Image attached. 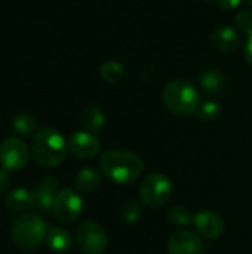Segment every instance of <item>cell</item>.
Here are the masks:
<instances>
[{"mask_svg": "<svg viewBox=\"0 0 252 254\" xmlns=\"http://www.w3.org/2000/svg\"><path fill=\"white\" fill-rule=\"evenodd\" d=\"M100 170L116 185H131L143 174L144 161L134 152L111 149L101 155Z\"/></svg>", "mask_w": 252, "mask_h": 254, "instance_id": "6da1fadb", "label": "cell"}, {"mask_svg": "<svg viewBox=\"0 0 252 254\" xmlns=\"http://www.w3.org/2000/svg\"><path fill=\"white\" fill-rule=\"evenodd\" d=\"M67 149L62 134L55 128L39 129L31 140V155L34 161L45 168H53L62 164Z\"/></svg>", "mask_w": 252, "mask_h": 254, "instance_id": "7a4b0ae2", "label": "cell"}, {"mask_svg": "<svg viewBox=\"0 0 252 254\" xmlns=\"http://www.w3.org/2000/svg\"><path fill=\"white\" fill-rule=\"evenodd\" d=\"M163 104L175 115L190 116L196 113L201 106V95L198 89L187 80L177 79L165 85L162 92Z\"/></svg>", "mask_w": 252, "mask_h": 254, "instance_id": "3957f363", "label": "cell"}, {"mask_svg": "<svg viewBox=\"0 0 252 254\" xmlns=\"http://www.w3.org/2000/svg\"><path fill=\"white\" fill-rule=\"evenodd\" d=\"M48 232V223L33 213L19 216L12 225V240L16 247L25 252L36 250L46 240Z\"/></svg>", "mask_w": 252, "mask_h": 254, "instance_id": "277c9868", "label": "cell"}, {"mask_svg": "<svg viewBox=\"0 0 252 254\" xmlns=\"http://www.w3.org/2000/svg\"><path fill=\"white\" fill-rule=\"evenodd\" d=\"M174 186L163 173H153L147 176L140 185V199L149 208L163 207L172 196Z\"/></svg>", "mask_w": 252, "mask_h": 254, "instance_id": "5b68a950", "label": "cell"}, {"mask_svg": "<svg viewBox=\"0 0 252 254\" xmlns=\"http://www.w3.org/2000/svg\"><path fill=\"white\" fill-rule=\"evenodd\" d=\"M76 244L83 254H102L108 247V235L97 222H83L76 231Z\"/></svg>", "mask_w": 252, "mask_h": 254, "instance_id": "8992f818", "label": "cell"}, {"mask_svg": "<svg viewBox=\"0 0 252 254\" xmlns=\"http://www.w3.org/2000/svg\"><path fill=\"white\" fill-rule=\"evenodd\" d=\"M55 219L62 225H73L83 211V199L73 189H62L56 193L53 207Z\"/></svg>", "mask_w": 252, "mask_h": 254, "instance_id": "52a82bcc", "label": "cell"}, {"mask_svg": "<svg viewBox=\"0 0 252 254\" xmlns=\"http://www.w3.org/2000/svg\"><path fill=\"white\" fill-rule=\"evenodd\" d=\"M30 158L27 144L19 137H7L0 143V164L7 171L22 170Z\"/></svg>", "mask_w": 252, "mask_h": 254, "instance_id": "ba28073f", "label": "cell"}, {"mask_svg": "<svg viewBox=\"0 0 252 254\" xmlns=\"http://www.w3.org/2000/svg\"><path fill=\"white\" fill-rule=\"evenodd\" d=\"M67 147H68V152L74 158L88 161V159L95 158L100 153L101 143L95 134L88 132V131H77L68 138Z\"/></svg>", "mask_w": 252, "mask_h": 254, "instance_id": "9c48e42d", "label": "cell"}, {"mask_svg": "<svg viewBox=\"0 0 252 254\" xmlns=\"http://www.w3.org/2000/svg\"><path fill=\"white\" fill-rule=\"evenodd\" d=\"M169 254H205V246L199 235L183 229L174 232L168 240Z\"/></svg>", "mask_w": 252, "mask_h": 254, "instance_id": "30bf717a", "label": "cell"}, {"mask_svg": "<svg viewBox=\"0 0 252 254\" xmlns=\"http://www.w3.org/2000/svg\"><path fill=\"white\" fill-rule=\"evenodd\" d=\"M193 225L199 235L206 240H217L224 232V222L214 211H199L193 219Z\"/></svg>", "mask_w": 252, "mask_h": 254, "instance_id": "8fae6325", "label": "cell"}, {"mask_svg": "<svg viewBox=\"0 0 252 254\" xmlns=\"http://www.w3.org/2000/svg\"><path fill=\"white\" fill-rule=\"evenodd\" d=\"M58 179L55 176H46L40 185L36 188L34 190V196H36V205L43 210V211H49L53 207V201L56 196V189H58Z\"/></svg>", "mask_w": 252, "mask_h": 254, "instance_id": "7c38bea8", "label": "cell"}, {"mask_svg": "<svg viewBox=\"0 0 252 254\" xmlns=\"http://www.w3.org/2000/svg\"><path fill=\"white\" fill-rule=\"evenodd\" d=\"M4 205L15 213H27L36 205L34 192L25 188H16L4 196Z\"/></svg>", "mask_w": 252, "mask_h": 254, "instance_id": "4fadbf2b", "label": "cell"}, {"mask_svg": "<svg viewBox=\"0 0 252 254\" xmlns=\"http://www.w3.org/2000/svg\"><path fill=\"white\" fill-rule=\"evenodd\" d=\"M211 43L214 49L220 52H230L235 51L239 45V34L236 33L235 28L229 25H223L214 30L211 34Z\"/></svg>", "mask_w": 252, "mask_h": 254, "instance_id": "5bb4252c", "label": "cell"}, {"mask_svg": "<svg viewBox=\"0 0 252 254\" xmlns=\"http://www.w3.org/2000/svg\"><path fill=\"white\" fill-rule=\"evenodd\" d=\"M46 244L53 254H65L73 247V238L65 229L53 228L46 235Z\"/></svg>", "mask_w": 252, "mask_h": 254, "instance_id": "9a60e30c", "label": "cell"}, {"mask_svg": "<svg viewBox=\"0 0 252 254\" xmlns=\"http://www.w3.org/2000/svg\"><path fill=\"white\" fill-rule=\"evenodd\" d=\"M101 186V174L94 168H83L76 176V188L83 193H94Z\"/></svg>", "mask_w": 252, "mask_h": 254, "instance_id": "2e32d148", "label": "cell"}, {"mask_svg": "<svg viewBox=\"0 0 252 254\" xmlns=\"http://www.w3.org/2000/svg\"><path fill=\"white\" fill-rule=\"evenodd\" d=\"M80 119H82V125H83L85 131L92 132V134L100 132L104 128V125H105V115H104V112L101 109H98V107H94V106L85 109Z\"/></svg>", "mask_w": 252, "mask_h": 254, "instance_id": "e0dca14e", "label": "cell"}, {"mask_svg": "<svg viewBox=\"0 0 252 254\" xmlns=\"http://www.w3.org/2000/svg\"><path fill=\"white\" fill-rule=\"evenodd\" d=\"M199 85L209 94H217L224 86V77L217 68H206L199 76Z\"/></svg>", "mask_w": 252, "mask_h": 254, "instance_id": "ac0fdd59", "label": "cell"}, {"mask_svg": "<svg viewBox=\"0 0 252 254\" xmlns=\"http://www.w3.org/2000/svg\"><path fill=\"white\" fill-rule=\"evenodd\" d=\"M12 128L13 131L21 135V137H31L34 135L37 131V122L34 119V116H31L30 113H18L15 118H13V122H12Z\"/></svg>", "mask_w": 252, "mask_h": 254, "instance_id": "d6986e66", "label": "cell"}, {"mask_svg": "<svg viewBox=\"0 0 252 254\" xmlns=\"http://www.w3.org/2000/svg\"><path fill=\"white\" fill-rule=\"evenodd\" d=\"M100 76L107 83H117L125 76V67L119 61H105L100 67Z\"/></svg>", "mask_w": 252, "mask_h": 254, "instance_id": "ffe728a7", "label": "cell"}, {"mask_svg": "<svg viewBox=\"0 0 252 254\" xmlns=\"http://www.w3.org/2000/svg\"><path fill=\"white\" fill-rule=\"evenodd\" d=\"M223 109H221V104L215 100H208V101H203L201 103V106L198 107L196 110V116L201 119V121H205V122H211V121H215L220 118Z\"/></svg>", "mask_w": 252, "mask_h": 254, "instance_id": "44dd1931", "label": "cell"}, {"mask_svg": "<svg viewBox=\"0 0 252 254\" xmlns=\"http://www.w3.org/2000/svg\"><path fill=\"white\" fill-rule=\"evenodd\" d=\"M195 216L186 205H174L168 211V220L175 226H187L193 223Z\"/></svg>", "mask_w": 252, "mask_h": 254, "instance_id": "7402d4cb", "label": "cell"}, {"mask_svg": "<svg viewBox=\"0 0 252 254\" xmlns=\"http://www.w3.org/2000/svg\"><path fill=\"white\" fill-rule=\"evenodd\" d=\"M122 219L126 223H135L141 214H143V202H135V201H129L122 207Z\"/></svg>", "mask_w": 252, "mask_h": 254, "instance_id": "603a6c76", "label": "cell"}, {"mask_svg": "<svg viewBox=\"0 0 252 254\" xmlns=\"http://www.w3.org/2000/svg\"><path fill=\"white\" fill-rule=\"evenodd\" d=\"M236 27L244 34H252V10H239L235 16Z\"/></svg>", "mask_w": 252, "mask_h": 254, "instance_id": "cb8c5ba5", "label": "cell"}, {"mask_svg": "<svg viewBox=\"0 0 252 254\" xmlns=\"http://www.w3.org/2000/svg\"><path fill=\"white\" fill-rule=\"evenodd\" d=\"M244 0H217L218 6L221 9H226V10H232V9H236L242 4Z\"/></svg>", "mask_w": 252, "mask_h": 254, "instance_id": "d4e9b609", "label": "cell"}, {"mask_svg": "<svg viewBox=\"0 0 252 254\" xmlns=\"http://www.w3.org/2000/svg\"><path fill=\"white\" fill-rule=\"evenodd\" d=\"M244 55H245L247 63L252 67V34H250V36L247 37L245 48H244Z\"/></svg>", "mask_w": 252, "mask_h": 254, "instance_id": "484cf974", "label": "cell"}, {"mask_svg": "<svg viewBox=\"0 0 252 254\" xmlns=\"http://www.w3.org/2000/svg\"><path fill=\"white\" fill-rule=\"evenodd\" d=\"M9 171L4 170V168H0V190H3L7 185H9Z\"/></svg>", "mask_w": 252, "mask_h": 254, "instance_id": "4316f807", "label": "cell"}, {"mask_svg": "<svg viewBox=\"0 0 252 254\" xmlns=\"http://www.w3.org/2000/svg\"><path fill=\"white\" fill-rule=\"evenodd\" d=\"M248 3H250V4H251V7H252V0H248Z\"/></svg>", "mask_w": 252, "mask_h": 254, "instance_id": "83f0119b", "label": "cell"}, {"mask_svg": "<svg viewBox=\"0 0 252 254\" xmlns=\"http://www.w3.org/2000/svg\"><path fill=\"white\" fill-rule=\"evenodd\" d=\"M205 1H209V0H205Z\"/></svg>", "mask_w": 252, "mask_h": 254, "instance_id": "f1b7e54d", "label": "cell"}]
</instances>
